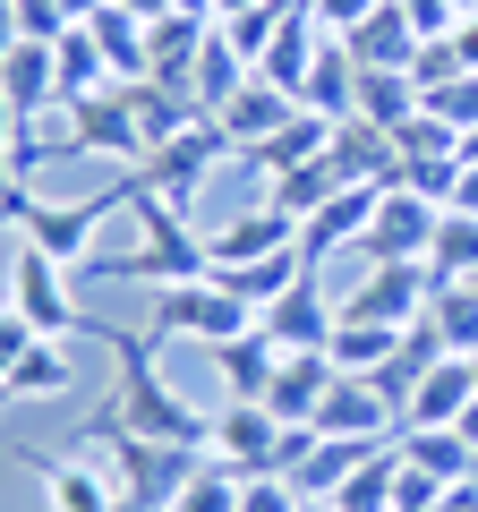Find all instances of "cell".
<instances>
[{
  "label": "cell",
  "mask_w": 478,
  "mask_h": 512,
  "mask_svg": "<svg viewBox=\"0 0 478 512\" xmlns=\"http://www.w3.org/2000/svg\"><path fill=\"white\" fill-rule=\"evenodd\" d=\"M129 197H137V180L103 188V197H86V205H35L18 239H35V248H43V256H60V265H86V248H94V222H103L111 205H129Z\"/></svg>",
  "instance_id": "30bf717a"
},
{
  "label": "cell",
  "mask_w": 478,
  "mask_h": 512,
  "mask_svg": "<svg viewBox=\"0 0 478 512\" xmlns=\"http://www.w3.org/2000/svg\"><path fill=\"white\" fill-rule=\"evenodd\" d=\"M393 444H402V461H410V470L444 478V487L478 478V453H470V436H461V427H402Z\"/></svg>",
  "instance_id": "484cf974"
},
{
  "label": "cell",
  "mask_w": 478,
  "mask_h": 512,
  "mask_svg": "<svg viewBox=\"0 0 478 512\" xmlns=\"http://www.w3.org/2000/svg\"><path fill=\"white\" fill-rule=\"evenodd\" d=\"M308 512H333V504H308Z\"/></svg>",
  "instance_id": "680465c9"
},
{
  "label": "cell",
  "mask_w": 478,
  "mask_h": 512,
  "mask_svg": "<svg viewBox=\"0 0 478 512\" xmlns=\"http://www.w3.org/2000/svg\"><path fill=\"white\" fill-rule=\"evenodd\" d=\"M291 9H299V0H265V9H248V18H222V43H231L248 69H257V60L274 52V35L291 26Z\"/></svg>",
  "instance_id": "7bdbcfd3"
},
{
  "label": "cell",
  "mask_w": 478,
  "mask_h": 512,
  "mask_svg": "<svg viewBox=\"0 0 478 512\" xmlns=\"http://www.w3.org/2000/svg\"><path fill=\"white\" fill-rule=\"evenodd\" d=\"M86 35H94V52L111 60V86H137V77H146V18H129V9H94L86 18Z\"/></svg>",
  "instance_id": "f1b7e54d"
},
{
  "label": "cell",
  "mask_w": 478,
  "mask_h": 512,
  "mask_svg": "<svg viewBox=\"0 0 478 512\" xmlns=\"http://www.w3.org/2000/svg\"><path fill=\"white\" fill-rule=\"evenodd\" d=\"M26 342H43V333H35V325H26V316H18V308H9V299H0V376H9V367H18V359H26Z\"/></svg>",
  "instance_id": "c3c4849f"
},
{
  "label": "cell",
  "mask_w": 478,
  "mask_h": 512,
  "mask_svg": "<svg viewBox=\"0 0 478 512\" xmlns=\"http://www.w3.org/2000/svg\"><path fill=\"white\" fill-rule=\"evenodd\" d=\"M69 9H60V0H18V43H60L69 35Z\"/></svg>",
  "instance_id": "bcb514c9"
},
{
  "label": "cell",
  "mask_w": 478,
  "mask_h": 512,
  "mask_svg": "<svg viewBox=\"0 0 478 512\" xmlns=\"http://www.w3.org/2000/svg\"><path fill=\"white\" fill-rule=\"evenodd\" d=\"M393 487H402V453H393V444H376V453L342 478L333 512H393Z\"/></svg>",
  "instance_id": "e575fe53"
},
{
  "label": "cell",
  "mask_w": 478,
  "mask_h": 512,
  "mask_svg": "<svg viewBox=\"0 0 478 512\" xmlns=\"http://www.w3.org/2000/svg\"><path fill=\"white\" fill-rule=\"evenodd\" d=\"M111 9H129V18H146V26H154V18H171L180 0H111Z\"/></svg>",
  "instance_id": "816d5d0a"
},
{
  "label": "cell",
  "mask_w": 478,
  "mask_h": 512,
  "mask_svg": "<svg viewBox=\"0 0 478 512\" xmlns=\"http://www.w3.org/2000/svg\"><path fill=\"white\" fill-rule=\"evenodd\" d=\"M350 60H359V69H410V60H419V26H410L402 18V0H376V9H368V18H359V26H350Z\"/></svg>",
  "instance_id": "d6986e66"
},
{
  "label": "cell",
  "mask_w": 478,
  "mask_h": 512,
  "mask_svg": "<svg viewBox=\"0 0 478 512\" xmlns=\"http://www.w3.org/2000/svg\"><path fill=\"white\" fill-rule=\"evenodd\" d=\"M325 146H333V120H325V111H308V103H299L291 120H282L274 137H265V146H248V154H239V163H248V171H265V180H282V171L316 163V154H325Z\"/></svg>",
  "instance_id": "7402d4cb"
},
{
  "label": "cell",
  "mask_w": 478,
  "mask_h": 512,
  "mask_svg": "<svg viewBox=\"0 0 478 512\" xmlns=\"http://www.w3.org/2000/svg\"><path fill=\"white\" fill-rule=\"evenodd\" d=\"M393 154H402V171L410 163H461V128L436 120V111H410V120L393 128Z\"/></svg>",
  "instance_id": "ab89813d"
},
{
  "label": "cell",
  "mask_w": 478,
  "mask_h": 512,
  "mask_svg": "<svg viewBox=\"0 0 478 512\" xmlns=\"http://www.w3.org/2000/svg\"><path fill=\"white\" fill-rule=\"evenodd\" d=\"M257 325V308L231 291L222 274H205V282H171V291H154V325H146V342H171V333H197L205 350L214 342H231V333H248Z\"/></svg>",
  "instance_id": "5b68a950"
},
{
  "label": "cell",
  "mask_w": 478,
  "mask_h": 512,
  "mask_svg": "<svg viewBox=\"0 0 478 512\" xmlns=\"http://www.w3.org/2000/svg\"><path fill=\"white\" fill-rule=\"evenodd\" d=\"M350 111H359V120H376V128H402L410 111H419V77H410V69H359Z\"/></svg>",
  "instance_id": "1f68e13d"
},
{
  "label": "cell",
  "mask_w": 478,
  "mask_h": 512,
  "mask_svg": "<svg viewBox=\"0 0 478 512\" xmlns=\"http://www.w3.org/2000/svg\"><path fill=\"white\" fill-rule=\"evenodd\" d=\"M94 342H111V359H120V393L103 402L111 419L137 427V436H154V444H197V453H205V427H214V419H205L197 402L171 393V376L154 367V342H146V333H129V325H111V316H103Z\"/></svg>",
  "instance_id": "6da1fadb"
},
{
  "label": "cell",
  "mask_w": 478,
  "mask_h": 512,
  "mask_svg": "<svg viewBox=\"0 0 478 512\" xmlns=\"http://www.w3.org/2000/svg\"><path fill=\"white\" fill-rule=\"evenodd\" d=\"M419 111H436V120H453V128H478V69L453 77V86H436Z\"/></svg>",
  "instance_id": "ee69618b"
},
{
  "label": "cell",
  "mask_w": 478,
  "mask_h": 512,
  "mask_svg": "<svg viewBox=\"0 0 478 512\" xmlns=\"http://www.w3.org/2000/svg\"><path fill=\"white\" fill-rule=\"evenodd\" d=\"M316 43H325V26H316V18H308V0H299L291 26L274 35V52L257 60V77H265V86H282V94L299 103V86H308V69H316Z\"/></svg>",
  "instance_id": "d4e9b609"
},
{
  "label": "cell",
  "mask_w": 478,
  "mask_h": 512,
  "mask_svg": "<svg viewBox=\"0 0 478 512\" xmlns=\"http://www.w3.org/2000/svg\"><path fill=\"white\" fill-rule=\"evenodd\" d=\"M205 453L231 461L239 478H265V470H274V453H282V419L265 402H222L214 427H205Z\"/></svg>",
  "instance_id": "ba28073f"
},
{
  "label": "cell",
  "mask_w": 478,
  "mask_h": 512,
  "mask_svg": "<svg viewBox=\"0 0 478 512\" xmlns=\"http://www.w3.org/2000/svg\"><path fill=\"white\" fill-rule=\"evenodd\" d=\"M248 9H265V0H214V26L222 18H248Z\"/></svg>",
  "instance_id": "f5cc1de1"
},
{
  "label": "cell",
  "mask_w": 478,
  "mask_h": 512,
  "mask_svg": "<svg viewBox=\"0 0 478 512\" xmlns=\"http://www.w3.org/2000/svg\"><path fill=\"white\" fill-rule=\"evenodd\" d=\"M368 9H376V0H308V18L325 26V35H350V26L368 18Z\"/></svg>",
  "instance_id": "681fc988"
},
{
  "label": "cell",
  "mask_w": 478,
  "mask_h": 512,
  "mask_svg": "<svg viewBox=\"0 0 478 512\" xmlns=\"http://www.w3.org/2000/svg\"><path fill=\"white\" fill-rule=\"evenodd\" d=\"M368 453H376V444H342V436H325V444H316V453H308V461L291 470V487L308 495V504H333V495H342V478L359 470Z\"/></svg>",
  "instance_id": "836d02e7"
},
{
  "label": "cell",
  "mask_w": 478,
  "mask_h": 512,
  "mask_svg": "<svg viewBox=\"0 0 478 512\" xmlns=\"http://www.w3.org/2000/svg\"><path fill=\"white\" fill-rule=\"evenodd\" d=\"M427 316H436V333L461 359H478V291L470 282H436V291H427Z\"/></svg>",
  "instance_id": "60d3db41"
},
{
  "label": "cell",
  "mask_w": 478,
  "mask_h": 512,
  "mask_svg": "<svg viewBox=\"0 0 478 512\" xmlns=\"http://www.w3.org/2000/svg\"><path fill=\"white\" fill-rule=\"evenodd\" d=\"M274 248H299V222H291V214H274V205H248L239 222H222V231L205 239L214 274H222V265H248V256H274Z\"/></svg>",
  "instance_id": "603a6c76"
},
{
  "label": "cell",
  "mask_w": 478,
  "mask_h": 512,
  "mask_svg": "<svg viewBox=\"0 0 478 512\" xmlns=\"http://www.w3.org/2000/svg\"><path fill=\"white\" fill-rule=\"evenodd\" d=\"M120 103H129V120H137V137H146V154L163 146V137H180L188 120H197V103H188L180 86H154V77H137V86H120Z\"/></svg>",
  "instance_id": "f546056e"
},
{
  "label": "cell",
  "mask_w": 478,
  "mask_h": 512,
  "mask_svg": "<svg viewBox=\"0 0 478 512\" xmlns=\"http://www.w3.org/2000/svg\"><path fill=\"white\" fill-rule=\"evenodd\" d=\"M436 222H444V205H427L419 188H385V205H376L359 256H368V265H385V256H427L436 248Z\"/></svg>",
  "instance_id": "8fae6325"
},
{
  "label": "cell",
  "mask_w": 478,
  "mask_h": 512,
  "mask_svg": "<svg viewBox=\"0 0 478 512\" xmlns=\"http://www.w3.org/2000/svg\"><path fill=\"white\" fill-rule=\"evenodd\" d=\"M180 9H197V18H214V0H180Z\"/></svg>",
  "instance_id": "6f0895ef"
},
{
  "label": "cell",
  "mask_w": 478,
  "mask_h": 512,
  "mask_svg": "<svg viewBox=\"0 0 478 512\" xmlns=\"http://www.w3.org/2000/svg\"><path fill=\"white\" fill-rule=\"evenodd\" d=\"M248 77H257V69H248V60H239L231 43H222V26H214V43H205V60H197V86H188V103H197V120H214V111L231 103V94L248 86Z\"/></svg>",
  "instance_id": "d590c367"
},
{
  "label": "cell",
  "mask_w": 478,
  "mask_h": 512,
  "mask_svg": "<svg viewBox=\"0 0 478 512\" xmlns=\"http://www.w3.org/2000/svg\"><path fill=\"white\" fill-rule=\"evenodd\" d=\"M291 111H299V103H291L282 86H265V77H248V86H239L231 103L214 111V128L231 137V154H248V146H265V137H274V128L291 120Z\"/></svg>",
  "instance_id": "44dd1931"
},
{
  "label": "cell",
  "mask_w": 478,
  "mask_h": 512,
  "mask_svg": "<svg viewBox=\"0 0 478 512\" xmlns=\"http://www.w3.org/2000/svg\"><path fill=\"white\" fill-rule=\"evenodd\" d=\"M299 274H308V265H299V248H274V256H248V265H222V282H231V291L248 299V308H274V299L291 291Z\"/></svg>",
  "instance_id": "74e56055"
},
{
  "label": "cell",
  "mask_w": 478,
  "mask_h": 512,
  "mask_svg": "<svg viewBox=\"0 0 478 512\" xmlns=\"http://www.w3.org/2000/svg\"><path fill=\"white\" fill-rule=\"evenodd\" d=\"M129 180H137V163H129ZM129 214H137V248H129V256H86V274H103V282H146V291H171V282H205V274H214L205 239L188 231L180 205H163L146 180H137Z\"/></svg>",
  "instance_id": "7a4b0ae2"
},
{
  "label": "cell",
  "mask_w": 478,
  "mask_h": 512,
  "mask_svg": "<svg viewBox=\"0 0 478 512\" xmlns=\"http://www.w3.org/2000/svg\"><path fill=\"white\" fill-rule=\"evenodd\" d=\"M325 163L342 171L350 188H393L402 180V154H393V128H376V120H333V146H325Z\"/></svg>",
  "instance_id": "5bb4252c"
},
{
  "label": "cell",
  "mask_w": 478,
  "mask_h": 512,
  "mask_svg": "<svg viewBox=\"0 0 478 512\" xmlns=\"http://www.w3.org/2000/svg\"><path fill=\"white\" fill-rule=\"evenodd\" d=\"M393 453H402V444H393ZM444 504V478H427V470H410L402 461V487H393V512H436Z\"/></svg>",
  "instance_id": "7dc6e473"
},
{
  "label": "cell",
  "mask_w": 478,
  "mask_h": 512,
  "mask_svg": "<svg viewBox=\"0 0 478 512\" xmlns=\"http://www.w3.org/2000/svg\"><path fill=\"white\" fill-rule=\"evenodd\" d=\"M274 367H282V342H274L265 325L214 342V376L231 384V402H265V393H274Z\"/></svg>",
  "instance_id": "ffe728a7"
},
{
  "label": "cell",
  "mask_w": 478,
  "mask_h": 512,
  "mask_svg": "<svg viewBox=\"0 0 478 512\" xmlns=\"http://www.w3.org/2000/svg\"><path fill=\"white\" fill-rule=\"evenodd\" d=\"M239 487H248V478H239L231 461H214V453H205L197 470H188V487L171 495V512H239Z\"/></svg>",
  "instance_id": "b9f144b4"
},
{
  "label": "cell",
  "mask_w": 478,
  "mask_h": 512,
  "mask_svg": "<svg viewBox=\"0 0 478 512\" xmlns=\"http://www.w3.org/2000/svg\"><path fill=\"white\" fill-rule=\"evenodd\" d=\"M393 419H402V410L385 402V384H376V376H333V393L316 402L308 427H316V436H342V444H385Z\"/></svg>",
  "instance_id": "9c48e42d"
},
{
  "label": "cell",
  "mask_w": 478,
  "mask_h": 512,
  "mask_svg": "<svg viewBox=\"0 0 478 512\" xmlns=\"http://www.w3.org/2000/svg\"><path fill=\"white\" fill-rule=\"evenodd\" d=\"M350 94H359V60H350V43H342V35H325V43H316L308 86H299V103L325 111V120H350Z\"/></svg>",
  "instance_id": "83f0119b"
},
{
  "label": "cell",
  "mask_w": 478,
  "mask_h": 512,
  "mask_svg": "<svg viewBox=\"0 0 478 512\" xmlns=\"http://www.w3.org/2000/svg\"><path fill=\"white\" fill-rule=\"evenodd\" d=\"M35 478H43V512H111L120 504V478L86 453H43Z\"/></svg>",
  "instance_id": "2e32d148"
},
{
  "label": "cell",
  "mask_w": 478,
  "mask_h": 512,
  "mask_svg": "<svg viewBox=\"0 0 478 512\" xmlns=\"http://www.w3.org/2000/svg\"><path fill=\"white\" fill-rule=\"evenodd\" d=\"M52 69H60V111H69V103H86V94H103V86H111V60L94 52V35H86V26H69V35L52 43Z\"/></svg>",
  "instance_id": "d6a6232c"
},
{
  "label": "cell",
  "mask_w": 478,
  "mask_h": 512,
  "mask_svg": "<svg viewBox=\"0 0 478 512\" xmlns=\"http://www.w3.org/2000/svg\"><path fill=\"white\" fill-rule=\"evenodd\" d=\"M86 444H103L120 495H137V504H154V512H171V495H180L188 470L205 461L197 444H154V436H137V427H120L111 410H94V419H86Z\"/></svg>",
  "instance_id": "3957f363"
},
{
  "label": "cell",
  "mask_w": 478,
  "mask_h": 512,
  "mask_svg": "<svg viewBox=\"0 0 478 512\" xmlns=\"http://www.w3.org/2000/svg\"><path fill=\"white\" fill-rule=\"evenodd\" d=\"M427 265H436V282H470V274H478V214L444 205V222H436V248H427Z\"/></svg>",
  "instance_id": "f35d334b"
},
{
  "label": "cell",
  "mask_w": 478,
  "mask_h": 512,
  "mask_svg": "<svg viewBox=\"0 0 478 512\" xmlns=\"http://www.w3.org/2000/svg\"><path fill=\"white\" fill-rule=\"evenodd\" d=\"M342 171H333L325 163V154H316V163H299V171H282V180H274V197H265V205H274V214H291V222H308L316 214V205H333V197H342Z\"/></svg>",
  "instance_id": "8d00e7d4"
},
{
  "label": "cell",
  "mask_w": 478,
  "mask_h": 512,
  "mask_svg": "<svg viewBox=\"0 0 478 512\" xmlns=\"http://www.w3.org/2000/svg\"><path fill=\"white\" fill-rule=\"evenodd\" d=\"M333 376H342V367H333L325 350H282V367H274V393H265V410H274L282 427H308V419H316V402L333 393Z\"/></svg>",
  "instance_id": "e0dca14e"
},
{
  "label": "cell",
  "mask_w": 478,
  "mask_h": 512,
  "mask_svg": "<svg viewBox=\"0 0 478 512\" xmlns=\"http://www.w3.org/2000/svg\"><path fill=\"white\" fill-rule=\"evenodd\" d=\"M35 154H111V163H146V137H137L120 86H103V94H86V103H69V128L26 137V163H35Z\"/></svg>",
  "instance_id": "8992f818"
},
{
  "label": "cell",
  "mask_w": 478,
  "mask_h": 512,
  "mask_svg": "<svg viewBox=\"0 0 478 512\" xmlns=\"http://www.w3.org/2000/svg\"><path fill=\"white\" fill-rule=\"evenodd\" d=\"M461 163H478V128H461Z\"/></svg>",
  "instance_id": "9f6ffc18"
},
{
  "label": "cell",
  "mask_w": 478,
  "mask_h": 512,
  "mask_svg": "<svg viewBox=\"0 0 478 512\" xmlns=\"http://www.w3.org/2000/svg\"><path fill=\"white\" fill-rule=\"evenodd\" d=\"M376 205H385V188H342L333 205H316V214L299 222V265H325V256L359 248L368 222H376Z\"/></svg>",
  "instance_id": "9a60e30c"
},
{
  "label": "cell",
  "mask_w": 478,
  "mask_h": 512,
  "mask_svg": "<svg viewBox=\"0 0 478 512\" xmlns=\"http://www.w3.org/2000/svg\"><path fill=\"white\" fill-rule=\"evenodd\" d=\"M0 299H9V308H18L35 333H52V342H69V333H103V316H86V308L69 299V282H60V256H43L35 239H18V248H9Z\"/></svg>",
  "instance_id": "277c9868"
},
{
  "label": "cell",
  "mask_w": 478,
  "mask_h": 512,
  "mask_svg": "<svg viewBox=\"0 0 478 512\" xmlns=\"http://www.w3.org/2000/svg\"><path fill=\"white\" fill-rule=\"evenodd\" d=\"M470 291H478V274H470Z\"/></svg>",
  "instance_id": "91938a15"
},
{
  "label": "cell",
  "mask_w": 478,
  "mask_h": 512,
  "mask_svg": "<svg viewBox=\"0 0 478 512\" xmlns=\"http://www.w3.org/2000/svg\"><path fill=\"white\" fill-rule=\"evenodd\" d=\"M393 350H402V325H359V316H342L333 342H325V359L342 367V376H376Z\"/></svg>",
  "instance_id": "4dcf8cb0"
},
{
  "label": "cell",
  "mask_w": 478,
  "mask_h": 512,
  "mask_svg": "<svg viewBox=\"0 0 478 512\" xmlns=\"http://www.w3.org/2000/svg\"><path fill=\"white\" fill-rule=\"evenodd\" d=\"M0 393L9 402H60V393H77V367H69V350L43 333V342H26V359L0 376Z\"/></svg>",
  "instance_id": "4316f807"
},
{
  "label": "cell",
  "mask_w": 478,
  "mask_h": 512,
  "mask_svg": "<svg viewBox=\"0 0 478 512\" xmlns=\"http://www.w3.org/2000/svg\"><path fill=\"white\" fill-rule=\"evenodd\" d=\"M0 94H9V111H18V120H43V111H60L52 43H18V52L0 60Z\"/></svg>",
  "instance_id": "cb8c5ba5"
},
{
  "label": "cell",
  "mask_w": 478,
  "mask_h": 512,
  "mask_svg": "<svg viewBox=\"0 0 478 512\" xmlns=\"http://www.w3.org/2000/svg\"><path fill=\"white\" fill-rule=\"evenodd\" d=\"M0 402H9V393H0Z\"/></svg>",
  "instance_id": "94428289"
},
{
  "label": "cell",
  "mask_w": 478,
  "mask_h": 512,
  "mask_svg": "<svg viewBox=\"0 0 478 512\" xmlns=\"http://www.w3.org/2000/svg\"><path fill=\"white\" fill-rule=\"evenodd\" d=\"M436 512H478V478H461V487H444Z\"/></svg>",
  "instance_id": "f907efd6"
},
{
  "label": "cell",
  "mask_w": 478,
  "mask_h": 512,
  "mask_svg": "<svg viewBox=\"0 0 478 512\" xmlns=\"http://www.w3.org/2000/svg\"><path fill=\"white\" fill-rule=\"evenodd\" d=\"M239 512H308V495H299L291 478L265 470V478H248V487H239Z\"/></svg>",
  "instance_id": "f6af8a7d"
},
{
  "label": "cell",
  "mask_w": 478,
  "mask_h": 512,
  "mask_svg": "<svg viewBox=\"0 0 478 512\" xmlns=\"http://www.w3.org/2000/svg\"><path fill=\"white\" fill-rule=\"evenodd\" d=\"M257 325L274 333L282 350H325V342H333V325H342V308L325 299V282H316V265H308V274H299L291 291L274 299V308H257Z\"/></svg>",
  "instance_id": "7c38bea8"
},
{
  "label": "cell",
  "mask_w": 478,
  "mask_h": 512,
  "mask_svg": "<svg viewBox=\"0 0 478 512\" xmlns=\"http://www.w3.org/2000/svg\"><path fill=\"white\" fill-rule=\"evenodd\" d=\"M205 43H214V18H197V9H171V18H154L146 26V77L154 86H197V60H205Z\"/></svg>",
  "instance_id": "4fadbf2b"
},
{
  "label": "cell",
  "mask_w": 478,
  "mask_h": 512,
  "mask_svg": "<svg viewBox=\"0 0 478 512\" xmlns=\"http://www.w3.org/2000/svg\"><path fill=\"white\" fill-rule=\"evenodd\" d=\"M222 154H231V137H222L214 120H188L180 137H163V146H154L146 163H137V180H146L163 205H188V197L205 188V171L222 163Z\"/></svg>",
  "instance_id": "52a82bcc"
},
{
  "label": "cell",
  "mask_w": 478,
  "mask_h": 512,
  "mask_svg": "<svg viewBox=\"0 0 478 512\" xmlns=\"http://www.w3.org/2000/svg\"><path fill=\"white\" fill-rule=\"evenodd\" d=\"M453 427H461V436H470V453H478V402H470V410H461V419H453Z\"/></svg>",
  "instance_id": "db71d44e"
},
{
  "label": "cell",
  "mask_w": 478,
  "mask_h": 512,
  "mask_svg": "<svg viewBox=\"0 0 478 512\" xmlns=\"http://www.w3.org/2000/svg\"><path fill=\"white\" fill-rule=\"evenodd\" d=\"M470 402H478V359H461V350H453V359H436V367L419 376V393H410L402 427H453Z\"/></svg>",
  "instance_id": "ac0fdd59"
},
{
  "label": "cell",
  "mask_w": 478,
  "mask_h": 512,
  "mask_svg": "<svg viewBox=\"0 0 478 512\" xmlns=\"http://www.w3.org/2000/svg\"><path fill=\"white\" fill-rule=\"evenodd\" d=\"M60 9H69V18H77V26H86V18H94V9H103V0H60Z\"/></svg>",
  "instance_id": "11a10c76"
}]
</instances>
